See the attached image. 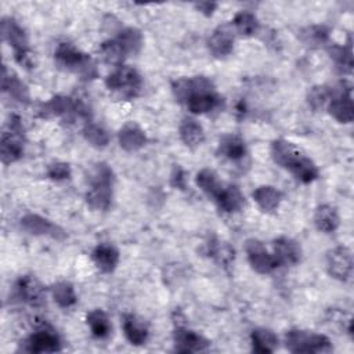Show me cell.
<instances>
[{
	"instance_id": "cell-1",
	"label": "cell",
	"mask_w": 354,
	"mask_h": 354,
	"mask_svg": "<svg viewBox=\"0 0 354 354\" xmlns=\"http://www.w3.org/2000/svg\"><path fill=\"white\" fill-rule=\"evenodd\" d=\"M115 174L109 165L97 163L90 174V189L86 192V202L91 209L108 210L112 205Z\"/></svg>"
},
{
	"instance_id": "cell-2",
	"label": "cell",
	"mask_w": 354,
	"mask_h": 354,
	"mask_svg": "<svg viewBox=\"0 0 354 354\" xmlns=\"http://www.w3.org/2000/svg\"><path fill=\"white\" fill-rule=\"evenodd\" d=\"M54 58L59 66L77 73L84 80H91L98 76L97 66L91 57L72 43H59L54 51Z\"/></svg>"
},
{
	"instance_id": "cell-3",
	"label": "cell",
	"mask_w": 354,
	"mask_h": 354,
	"mask_svg": "<svg viewBox=\"0 0 354 354\" xmlns=\"http://www.w3.org/2000/svg\"><path fill=\"white\" fill-rule=\"evenodd\" d=\"M105 86L119 98L133 100L142 90V77L136 68L122 64L106 76Z\"/></svg>"
},
{
	"instance_id": "cell-4",
	"label": "cell",
	"mask_w": 354,
	"mask_h": 354,
	"mask_svg": "<svg viewBox=\"0 0 354 354\" xmlns=\"http://www.w3.org/2000/svg\"><path fill=\"white\" fill-rule=\"evenodd\" d=\"M24 126L19 116L12 115L1 134L0 156L4 165H11L19 160L24 155Z\"/></svg>"
},
{
	"instance_id": "cell-5",
	"label": "cell",
	"mask_w": 354,
	"mask_h": 354,
	"mask_svg": "<svg viewBox=\"0 0 354 354\" xmlns=\"http://www.w3.org/2000/svg\"><path fill=\"white\" fill-rule=\"evenodd\" d=\"M286 348L290 353H328L332 351V343L328 336L308 330L292 329L285 337Z\"/></svg>"
},
{
	"instance_id": "cell-6",
	"label": "cell",
	"mask_w": 354,
	"mask_h": 354,
	"mask_svg": "<svg viewBox=\"0 0 354 354\" xmlns=\"http://www.w3.org/2000/svg\"><path fill=\"white\" fill-rule=\"evenodd\" d=\"M328 274L342 282L353 275V253L347 246H336L326 253Z\"/></svg>"
},
{
	"instance_id": "cell-7",
	"label": "cell",
	"mask_w": 354,
	"mask_h": 354,
	"mask_svg": "<svg viewBox=\"0 0 354 354\" xmlns=\"http://www.w3.org/2000/svg\"><path fill=\"white\" fill-rule=\"evenodd\" d=\"M245 250L250 267L259 274H270L279 267L275 256L270 253L259 239H248L245 243Z\"/></svg>"
},
{
	"instance_id": "cell-8",
	"label": "cell",
	"mask_w": 354,
	"mask_h": 354,
	"mask_svg": "<svg viewBox=\"0 0 354 354\" xmlns=\"http://www.w3.org/2000/svg\"><path fill=\"white\" fill-rule=\"evenodd\" d=\"M19 224L25 232L35 236H48L53 239H64L66 236V232L59 225L40 214L26 213L21 217Z\"/></svg>"
},
{
	"instance_id": "cell-9",
	"label": "cell",
	"mask_w": 354,
	"mask_h": 354,
	"mask_svg": "<svg viewBox=\"0 0 354 354\" xmlns=\"http://www.w3.org/2000/svg\"><path fill=\"white\" fill-rule=\"evenodd\" d=\"M171 91L174 98L178 102H184L195 94L212 93L216 91L214 83L206 76H194V77H181L171 83Z\"/></svg>"
},
{
	"instance_id": "cell-10",
	"label": "cell",
	"mask_w": 354,
	"mask_h": 354,
	"mask_svg": "<svg viewBox=\"0 0 354 354\" xmlns=\"http://www.w3.org/2000/svg\"><path fill=\"white\" fill-rule=\"evenodd\" d=\"M270 153L272 160L278 166L289 171H292L299 165V162L306 156V153L300 148H297L293 142L285 138L274 140L270 148Z\"/></svg>"
},
{
	"instance_id": "cell-11",
	"label": "cell",
	"mask_w": 354,
	"mask_h": 354,
	"mask_svg": "<svg viewBox=\"0 0 354 354\" xmlns=\"http://www.w3.org/2000/svg\"><path fill=\"white\" fill-rule=\"evenodd\" d=\"M22 350L28 353H55L61 350V340L54 329L44 326L25 340Z\"/></svg>"
},
{
	"instance_id": "cell-12",
	"label": "cell",
	"mask_w": 354,
	"mask_h": 354,
	"mask_svg": "<svg viewBox=\"0 0 354 354\" xmlns=\"http://www.w3.org/2000/svg\"><path fill=\"white\" fill-rule=\"evenodd\" d=\"M328 111L332 118H335L339 123H351L354 119V104L351 97V87L347 86L339 88L337 93L333 90V97L328 104Z\"/></svg>"
},
{
	"instance_id": "cell-13",
	"label": "cell",
	"mask_w": 354,
	"mask_h": 354,
	"mask_svg": "<svg viewBox=\"0 0 354 354\" xmlns=\"http://www.w3.org/2000/svg\"><path fill=\"white\" fill-rule=\"evenodd\" d=\"M1 37L14 50V55L25 53L29 48V40L25 29L11 17H3L0 22Z\"/></svg>"
},
{
	"instance_id": "cell-14",
	"label": "cell",
	"mask_w": 354,
	"mask_h": 354,
	"mask_svg": "<svg viewBox=\"0 0 354 354\" xmlns=\"http://www.w3.org/2000/svg\"><path fill=\"white\" fill-rule=\"evenodd\" d=\"M234 41H235V30L232 25L224 24L217 26L212 32V35L207 39V47L214 57L224 58L231 54L234 48Z\"/></svg>"
},
{
	"instance_id": "cell-15",
	"label": "cell",
	"mask_w": 354,
	"mask_h": 354,
	"mask_svg": "<svg viewBox=\"0 0 354 354\" xmlns=\"http://www.w3.org/2000/svg\"><path fill=\"white\" fill-rule=\"evenodd\" d=\"M174 348L178 353H199L209 348V340L184 326H177L173 333Z\"/></svg>"
},
{
	"instance_id": "cell-16",
	"label": "cell",
	"mask_w": 354,
	"mask_h": 354,
	"mask_svg": "<svg viewBox=\"0 0 354 354\" xmlns=\"http://www.w3.org/2000/svg\"><path fill=\"white\" fill-rule=\"evenodd\" d=\"M272 254L279 266H295L301 260V246L289 236H279L272 242Z\"/></svg>"
},
{
	"instance_id": "cell-17",
	"label": "cell",
	"mask_w": 354,
	"mask_h": 354,
	"mask_svg": "<svg viewBox=\"0 0 354 354\" xmlns=\"http://www.w3.org/2000/svg\"><path fill=\"white\" fill-rule=\"evenodd\" d=\"M15 290L18 297L29 306H40L44 300V288L35 275H22L15 283Z\"/></svg>"
},
{
	"instance_id": "cell-18",
	"label": "cell",
	"mask_w": 354,
	"mask_h": 354,
	"mask_svg": "<svg viewBox=\"0 0 354 354\" xmlns=\"http://www.w3.org/2000/svg\"><path fill=\"white\" fill-rule=\"evenodd\" d=\"M118 140L120 148L127 152H136L147 144V134L136 122H127L119 130Z\"/></svg>"
},
{
	"instance_id": "cell-19",
	"label": "cell",
	"mask_w": 354,
	"mask_h": 354,
	"mask_svg": "<svg viewBox=\"0 0 354 354\" xmlns=\"http://www.w3.org/2000/svg\"><path fill=\"white\" fill-rule=\"evenodd\" d=\"M1 90L21 104L26 105L30 102L28 86L15 73L8 71L6 65H3L1 71Z\"/></svg>"
},
{
	"instance_id": "cell-20",
	"label": "cell",
	"mask_w": 354,
	"mask_h": 354,
	"mask_svg": "<svg viewBox=\"0 0 354 354\" xmlns=\"http://www.w3.org/2000/svg\"><path fill=\"white\" fill-rule=\"evenodd\" d=\"M119 250L111 243H98L91 252V260L102 272H112L119 264Z\"/></svg>"
},
{
	"instance_id": "cell-21",
	"label": "cell",
	"mask_w": 354,
	"mask_h": 354,
	"mask_svg": "<svg viewBox=\"0 0 354 354\" xmlns=\"http://www.w3.org/2000/svg\"><path fill=\"white\" fill-rule=\"evenodd\" d=\"M123 333L133 346L145 344L149 335L147 324L133 314H129L123 318Z\"/></svg>"
},
{
	"instance_id": "cell-22",
	"label": "cell",
	"mask_w": 354,
	"mask_h": 354,
	"mask_svg": "<svg viewBox=\"0 0 354 354\" xmlns=\"http://www.w3.org/2000/svg\"><path fill=\"white\" fill-rule=\"evenodd\" d=\"M218 153L231 162H239L246 156V144L236 134H225L220 138Z\"/></svg>"
},
{
	"instance_id": "cell-23",
	"label": "cell",
	"mask_w": 354,
	"mask_h": 354,
	"mask_svg": "<svg viewBox=\"0 0 354 354\" xmlns=\"http://www.w3.org/2000/svg\"><path fill=\"white\" fill-rule=\"evenodd\" d=\"M314 224L318 231L330 234L339 228L340 217L335 206L332 205H319L314 212Z\"/></svg>"
},
{
	"instance_id": "cell-24",
	"label": "cell",
	"mask_w": 354,
	"mask_h": 354,
	"mask_svg": "<svg viewBox=\"0 0 354 354\" xmlns=\"http://www.w3.org/2000/svg\"><path fill=\"white\" fill-rule=\"evenodd\" d=\"M178 136L184 145L188 148H196L205 141V130L192 118H184L178 127Z\"/></svg>"
},
{
	"instance_id": "cell-25",
	"label": "cell",
	"mask_w": 354,
	"mask_h": 354,
	"mask_svg": "<svg viewBox=\"0 0 354 354\" xmlns=\"http://www.w3.org/2000/svg\"><path fill=\"white\" fill-rule=\"evenodd\" d=\"M253 199L263 212H275L282 202V192L272 185H260L253 191Z\"/></svg>"
},
{
	"instance_id": "cell-26",
	"label": "cell",
	"mask_w": 354,
	"mask_h": 354,
	"mask_svg": "<svg viewBox=\"0 0 354 354\" xmlns=\"http://www.w3.org/2000/svg\"><path fill=\"white\" fill-rule=\"evenodd\" d=\"M216 202L221 210L234 213L239 212L245 206V196L236 185H224Z\"/></svg>"
},
{
	"instance_id": "cell-27",
	"label": "cell",
	"mask_w": 354,
	"mask_h": 354,
	"mask_svg": "<svg viewBox=\"0 0 354 354\" xmlns=\"http://www.w3.org/2000/svg\"><path fill=\"white\" fill-rule=\"evenodd\" d=\"M220 102H221L220 95L216 91H212V93H201V94L191 95L185 101V105L188 106L189 112L195 115H202L216 109L220 105Z\"/></svg>"
},
{
	"instance_id": "cell-28",
	"label": "cell",
	"mask_w": 354,
	"mask_h": 354,
	"mask_svg": "<svg viewBox=\"0 0 354 354\" xmlns=\"http://www.w3.org/2000/svg\"><path fill=\"white\" fill-rule=\"evenodd\" d=\"M250 342H252V350L260 354L272 353L278 347V337L268 328L253 329L250 333Z\"/></svg>"
},
{
	"instance_id": "cell-29",
	"label": "cell",
	"mask_w": 354,
	"mask_h": 354,
	"mask_svg": "<svg viewBox=\"0 0 354 354\" xmlns=\"http://www.w3.org/2000/svg\"><path fill=\"white\" fill-rule=\"evenodd\" d=\"M195 181L201 191L205 192L209 198H213L214 201L224 188V183L218 178L216 171L210 169H202L201 171H198Z\"/></svg>"
},
{
	"instance_id": "cell-30",
	"label": "cell",
	"mask_w": 354,
	"mask_h": 354,
	"mask_svg": "<svg viewBox=\"0 0 354 354\" xmlns=\"http://www.w3.org/2000/svg\"><path fill=\"white\" fill-rule=\"evenodd\" d=\"M207 254L221 267H228L235 259V250L234 248L221 239L213 238L207 243Z\"/></svg>"
},
{
	"instance_id": "cell-31",
	"label": "cell",
	"mask_w": 354,
	"mask_h": 354,
	"mask_svg": "<svg viewBox=\"0 0 354 354\" xmlns=\"http://www.w3.org/2000/svg\"><path fill=\"white\" fill-rule=\"evenodd\" d=\"M86 322H87L94 337L105 339L109 336L112 325H111V321H109L106 313L102 311L101 308L91 310L86 317Z\"/></svg>"
},
{
	"instance_id": "cell-32",
	"label": "cell",
	"mask_w": 354,
	"mask_h": 354,
	"mask_svg": "<svg viewBox=\"0 0 354 354\" xmlns=\"http://www.w3.org/2000/svg\"><path fill=\"white\" fill-rule=\"evenodd\" d=\"M115 39L119 41V44L123 47V50L126 51L127 55L138 54L144 44L142 33L137 28H133V26L123 28Z\"/></svg>"
},
{
	"instance_id": "cell-33",
	"label": "cell",
	"mask_w": 354,
	"mask_h": 354,
	"mask_svg": "<svg viewBox=\"0 0 354 354\" xmlns=\"http://www.w3.org/2000/svg\"><path fill=\"white\" fill-rule=\"evenodd\" d=\"M51 296L53 300L61 308H69L76 304L77 296L75 292V288L68 281H59L51 286Z\"/></svg>"
},
{
	"instance_id": "cell-34",
	"label": "cell",
	"mask_w": 354,
	"mask_h": 354,
	"mask_svg": "<svg viewBox=\"0 0 354 354\" xmlns=\"http://www.w3.org/2000/svg\"><path fill=\"white\" fill-rule=\"evenodd\" d=\"M231 25H232L235 33L245 36V37H249V36H253L254 33H257L259 26H260L257 17L250 11H239L234 17Z\"/></svg>"
},
{
	"instance_id": "cell-35",
	"label": "cell",
	"mask_w": 354,
	"mask_h": 354,
	"mask_svg": "<svg viewBox=\"0 0 354 354\" xmlns=\"http://www.w3.org/2000/svg\"><path fill=\"white\" fill-rule=\"evenodd\" d=\"M100 54L105 62H108L111 65H116V66L122 65L123 59L127 57L126 51L123 50V47L119 44V41L116 39H109V40H105L104 43H101Z\"/></svg>"
},
{
	"instance_id": "cell-36",
	"label": "cell",
	"mask_w": 354,
	"mask_h": 354,
	"mask_svg": "<svg viewBox=\"0 0 354 354\" xmlns=\"http://www.w3.org/2000/svg\"><path fill=\"white\" fill-rule=\"evenodd\" d=\"M82 133L84 140L95 148H105L109 144V133L97 123L87 122Z\"/></svg>"
},
{
	"instance_id": "cell-37",
	"label": "cell",
	"mask_w": 354,
	"mask_h": 354,
	"mask_svg": "<svg viewBox=\"0 0 354 354\" xmlns=\"http://www.w3.org/2000/svg\"><path fill=\"white\" fill-rule=\"evenodd\" d=\"M300 39L304 44L311 47L322 46L329 40V30L322 25H311L300 32Z\"/></svg>"
},
{
	"instance_id": "cell-38",
	"label": "cell",
	"mask_w": 354,
	"mask_h": 354,
	"mask_svg": "<svg viewBox=\"0 0 354 354\" xmlns=\"http://www.w3.org/2000/svg\"><path fill=\"white\" fill-rule=\"evenodd\" d=\"M332 97H333V88L325 84L314 86L313 88H310L307 94V102L314 111H319L328 106Z\"/></svg>"
},
{
	"instance_id": "cell-39",
	"label": "cell",
	"mask_w": 354,
	"mask_h": 354,
	"mask_svg": "<svg viewBox=\"0 0 354 354\" xmlns=\"http://www.w3.org/2000/svg\"><path fill=\"white\" fill-rule=\"evenodd\" d=\"M293 174V177L296 180H299L303 184H308L313 183L314 180L318 178L319 171L317 165L313 162V159H310L307 155L299 162V165L290 171Z\"/></svg>"
},
{
	"instance_id": "cell-40",
	"label": "cell",
	"mask_w": 354,
	"mask_h": 354,
	"mask_svg": "<svg viewBox=\"0 0 354 354\" xmlns=\"http://www.w3.org/2000/svg\"><path fill=\"white\" fill-rule=\"evenodd\" d=\"M328 53L330 55V58H333V61L336 62L337 68L344 73H350L351 72V66H353V57H351V47L348 46H329L328 47Z\"/></svg>"
},
{
	"instance_id": "cell-41",
	"label": "cell",
	"mask_w": 354,
	"mask_h": 354,
	"mask_svg": "<svg viewBox=\"0 0 354 354\" xmlns=\"http://www.w3.org/2000/svg\"><path fill=\"white\" fill-rule=\"evenodd\" d=\"M72 170L66 162H53L47 167V177L54 181H64L71 178Z\"/></svg>"
},
{
	"instance_id": "cell-42",
	"label": "cell",
	"mask_w": 354,
	"mask_h": 354,
	"mask_svg": "<svg viewBox=\"0 0 354 354\" xmlns=\"http://www.w3.org/2000/svg\"><path fill=\"white\" fill-rule=\"evenodd\" d=\"M195 8L199 12H202L203 15L210 17L217 8V3H214V1H199V3H195Z\"/></svg>"
},
{
	"instance_id": "cell-43",
	"label": "cell",
	"mask_w": 354,
	"mask_h": 354,
	"mask_svg": "<svg viewBox=\"0 0 354 354\" xmlns=\"http://www.w3.org/2000/svg\"><path fill=\"white\" fill-rule=\"evenodd\" d=\"M171 184L180 189H184L185 187V177H184V171L181 170V167L176 166L174 171L171 173Z\"/></svg>"
}]
</instances>
